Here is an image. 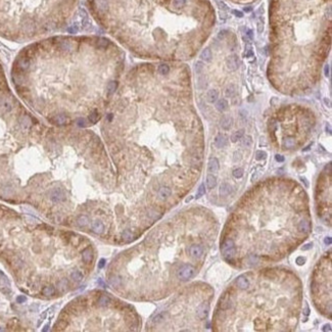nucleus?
Wrapping results in <instances>:
<instances>
[{
	"label": "nucleus",
	"mask_w": 332,
	"mask_h": 332,
	"mask_svg": "<svg viewBox=\"0 0 332 332\" xmlns=\"http://www.w3.org/2000/svg\"><path fill=\"white\" fill-rule=\"evenodd\" d=\"M228 34V31H226V30H223V31H221L219 34H218V38L219 39H224L225 38V36Z\"/></svg>",
	"instance_id": "de8ad7c7"
},
{
	"label": "nucleus",
	"mask_w": 332,
	"mask_h": 332,
	"mask_svg": "<svg viewBox=\"0 0 332 332\" xmlns=\"http://www.w3.org/2000/svg\"><path fill=\"white\" fill-rule=\"evenodd\" d=\"M111 303V299L107 295H100L97 299V305L100 307H107Z\"/></svg>",
	"instance_id": "412c9836"
},
{
	"label": "nucleus",
	"mask_w": 332,
	"mask_h": 332,
	"mask_svg": "<svg viewBox=\"0 0 332 332\" xmlns=\"http://www.w3.org/2000/svg\"><path fill=\"white\" fill-rule=\"evenodd\" d=\"M245 37H246L247 39L249 40V41H251V40H253V30L247 29L246 30V33H245Z\"/></svg>",
	"instance_id": "a18cd8bd"
},
{
	"label": "nucleus",
	"mask_w": 332,
	"mask_h": 332,
	"mask_svg": "<svg viewBox=\"0 0 332 332\" xmlns=\"http://www.w3.org/2000/svg\"><path fill=\"white\" fill-rule=\"evenodd\" d=\"M47 198L54 203H58L61 201H65L67 199V193L65 188L63 187H54L48 192Z\"/></svg>",
	"instance_id": "423d86ee"
},
{
	"label": "nucleus",
	"mask_w": 332,
	"mask_h": 332,
	"mask_svg": "<svg viewBox=\"0 0 332 332\" xmlns=\"http://www.w3.org/2000/svg\"><path fill=\"white\" fill-rule=\"evenodd\" d=\"M68 286H69V281H68L67 279H65V278L59 280V281H57L56 283V288L61 291L65 290V288H67Z\"/></svg>",
	"instance_id": "c756f323"
},
{
	"label": "nucleus",
	"mask_w": 332,
	"mask_h": 332,
	"mask_svg": "<svg viewBox=\"0 0 332 332\" xmlns=\"http://www.w3.org/2000/svg\"><path fill=\"white\" fill-rule=\"evenodd\" d=\"M82 259L85 263H90L93 260V251L91 248H86L85 251L82 253Z\"/></svg>",
	"instance_id": "a211bd4d"
},
{
	"label": "nucleus",
	"mask_w": 332,
	"mask_h": 332,
	"mask_svg": "<svg viewBox=\"0 0 332 332\" xmlns=\"http://www.w3.org/2000/svg\"><path fill=\"white\" fill-rule=\"evenodd\" d=\"M312 247V243H309V244H306V246H303V251H308V249H310Z\"/></svg>",
	"instance_id": "13d9d810"
},
{
	"label": "nucleus",
	"mask_w": 332,
	"mask_h": 332,
	"mask_svg": "<svg viewBox=\"0 0 332 332\" xmlns=\"http://www.w3.org/2000/svg\"><path fill=\"white\" fill-rule=\"evenodd\" d=\"M71 278H72L73 281L77 282V283H80V282L83 280L84 275L80 270H74V271L71 273Z\"/></svg>",
	"instance_id": "b1692460"
},
{
	"label": "nucleus",
	"mask_w": 332,
	"mask_h": 332,
	"mask_svg": "<svg viewBox=\"0 0 332 332\" xmlns=\"http://www.w3.org/2000/svg\"><path fill=\"white\" fill-rule=\"evenodd\" d=\"M324 102L326 103V104H328V106L330 107V100L329 99H327V98H324Z\"/></svg>",
	"instance_id": "e2e57ef3"
},
{
	"label": "nucleus",
	"mask_w": 332,
	"mask_h": 332,
	"mask_svg": "<svg viewBox=\"0 0 332 332\" xmlns=\"http://www.w3.org/2000/svg\"><path fill=\"white\" fill-rule=\"evenodd\" d=\"M209 312H210V306L207 303H200V305L197 307L196 309V314H197V317L199 318V319L203 320V319H207V316H209Z\"/></svg>",
	"instance_id": "1a4fd4ad"
},
{
	"label": "nucleus",
	"mask_w": 332,
	"mask_h": 332,
	"mask_svg": "<svg viewBox=\"0 0 332 332\" xmlns=\"http://www.w3.org/2000/svg\"><path fill=\"white\" fill-rule=\"evenodd\" d=\"M215 2L217 3L218 7H219L220 9H221L222 11H228L229 10V7L226 5L225 2H223L222 0H215Z\"/></svg>",
	"instance_id": "58836bf2"
},
{
	"label": "nucleus",
	"mask_w": 332,
	"mask_h": 332,
	"mask_svg": "<svg viewBox=\"0 0 332 332\" xmlns=\"http://www.w3.org/2000/svg\"><path fill=\"white\" fill-rule=\"evenodd\" d=\"M275 159L278 161V163H282V161H284V157L281 155H275Z\"/></svg>",
	"instance_id": "8fccbe9b"
},
{
	"label": "nucleus",
	"mask_w": 332,
	"mask_h": 332,
	"mask_svg": "<svg viewBox=\"0 0 332 332\" xmlns=\"http://www.w3.org/2000/svg\"><path fill=\"white\" fill-rule=\"evenodd\" d=\"M77 223H78V225H79L80 227H86V226L88 225V223H89V218H88L87 216H85V215H82V216H80V217L78 218Z\"/></svg>",
	"instance_id": "7c9ffc66"
},
{
	"label": "nucleus",
	"mask_w": 332,
	"mask_h": 332,
	"mask_svg": "<svg viewBox=\"0 0 332 332\" xmlns=\"http://www.w3.org/2000/svg\"><path fill=\"white\" fill-rule=\"evenodd\" d=\"M122 67L119 49L106 38L59 35L19 50L10 79L22 100L49 123L85 128L99 121Z\"/></svg>",
	"instance_id": "f257e3e1"
},
{
	"label": "nucleus",
	"mask_w": 332,
	"mask_h": 332,
	"mask_svg": "<svg viewBox=\"0 0 332 332\" xmlns=\"http://www.w3.org/2000/svg\"><path fill=\"white\" fill-rule=\"evenodd\" d=\"M236 93V88L234 85H229L225 89V96L226 97H233Z\"/></svg>",
	"instance_id": "72a5a7b5"
},
{
	"label": "nucleus",
	"mask_w": 332,
	"mask_h": 332,
	"mask_svg": "<svg viewBox=\"0 0 332 332\" xmlns=\"http://www.w3.org/2000/svg\"><path fill=\"white\" fill-rule=\"evenodd\" d=\"M219 191H220V195H222V196H226V195H228L229 193H231L232 188L228 183H222L221 186H220Z\"/></svg>",
	"instance_id": "5701e85b"
},
{
	"label": "nucleus",
	"mask_w": 332,
	"mask_h": 332,
	"mask_svg": "<svg viewBox=\"0 0 332 332\" xmlns=\"http://www.w3.org/2000/svg\"><path fill=\"white\" fill-rule=\"evenodd\" d=\"M263 31H264V23L261 21H259L258 22V32L261 34V33H263Z\"/></svg>",
	"instance_id": "49530a36"
},
{
	"label": "nucleus",
	"mask_w": 332,
	"mask_h": 332,
	"mask_svg": "<svg viewBox=\"0 0 332 332\" xmlns=\"http://www.w3.org/2000/svg\"><path fill=\"white\" fill-rule=\"evenodd\" d=\"M232 13H233V15L237 17H243V13L239 10H232Z\"/></svg>",
	"instance_id": "3c124183"
},
{
	"label": "nucleus",
	"mask_w": 332,
	"mask_h": 332,
	"mask_svg": "<svg viewBox=\"0 0 332 332\" xmlns=\"http://www.w3.org/2000/svg\"><path fill=\"white\" fill-rule=\"evenodd\" d=\"M220 307H221L222 310H229L230 308L232 307V303L230 301V299L228 297H225L221 299V303H220Z\"/></svg>",
	"instance_id": "c85d7f7f"
},
{
	"label": "nucleus",
	"mask_w": 332,
	"mask_h": 332,
	"mask_svg": "<svg viewBox=\"0 0 332 332\" xmlns=\"http://www.w3.org/2000/svg\"><path fill=\"white\" fill-rule=\"evenodd\" d=\"M215 145L218 148H223V147H225L226 145H227V138L224 135H222V134H219L215 139Z\"/></svg>",
	"instance_id": "dca6fc26"
},
{
	"label": "nucleus",
	"mask_w": 332,
	"mask_h": 332,
	"mask_svg": "<svg viewBox=\"0 0 332 332\" xmlns=\"http://www.w3.org/2000/svg\"><path fill=\"white\" fill-rule=\"evenodd\" d=\"M324 242H325L327 245H330V244H331V237H329V236H328V237H326L325 240H324Z\"/></svg>",
	"instance_id": "4d7b16f0"
},
{
	"label": "nucleus",
	"mask_w": 332,
	"mask_h": 332,
	"mask_svg": "<svg viewBox=\"0 0 332 332\" xmlns=\"http://www.w3.org/2000/svg\"><path fill=\"white\" fill-rule=\"evenodd\" d=\"M195 273H196V269L192 265L185 264L177 270V277L181 281H188L189 279L194 277Z\"/></svg>",
	"instance_id": "39448f33"
},
{
	"label": "nucleus",
	"mask_w": 332,
	"mask_h": 332,
	"mask_svg": "<svg viewBox=\"0 0 332 332\" xmlns=\"http://www.w3.org/2000/svg\"><path fill=\"white\" fill-rule=\"evenodd\" d=\"M109 283H111L113 286H120V285L122 284V280L119 276L113 275V276H111V278H109Z\"/></svg>",
	"instance_id": "f704fd0d"
},
{
	"label": "nucleus",
	"mask_w": 332,
	"mask_h": 332,
	"mask_svg": "<svg viewBox=\"0 0 332 332\" xmlns=\"http://www.w3.org/2000/svg\"><path fill=\"white\" fill-rule=\"evenodd\" d=\"M166 317V313H161L159 314V315H157L155 318L152 319V324L153 325H157V324H159L161 322L164 321V319H165Z\"/></svg>",
	"instance_id": "e433bc0d"
},
{
	"label": "nucleus",
	"mask_w": 332,
	"mask_h": 332,
	"mask_svg": "<svg viewBox=\"0 0 332 332\" xmlns=\"http://www.w3.org/2000/svg\"><path fill=\"white\" fill-rule=\"evenodd\" d=\"M305 258H303V257H299L297 259V264L299 266H301V265H303V264H305Z\"/></svg>",
	"instance_id": "09e8293b"
},
{
	"label": "nucleus",
	"mask_w": 332,
	"mask_h": 332,
	"mask_svg": "<svg viewBox=\"0 0 332 332\" xmlns=\"http://www.w3.org/2000/svg\"><path fill=\"white\" fill-rule=\"evenodd\" d=\"M189 253H190L191 257L194 258V259H199V258H201L203 255V246L197 245V244L191 245V246L189 247Z\"/></svg>",
	"instance_id": "9b49d317"
},
{
	"label": "nucleus",
	"mask_w": 332,
	"mask_h": 332,
	"mask_svg": "<svg viewBox=\"0 0 332 332\" xmlns=\"http://www.w3.org/2000/svg\"><path fill=\"white\" fill-rule=\"evenodd\" d=\"M122 237H123L124 240L127 241V242H130V241L133 240V234H132L129 230H125V231L123 232V234H122Z\"/></svg>",
	"instance_id": "4c0bfd02"
},
{
	"label": "nucleus",
	"mask_w": 332,
	"mask_h": 332,
	"mask_svg": "<svg viewBox=\"0 0 332 332\" xmlns=\"http://www.w3.org/2000/svg\"><path fill=\"white\" fill-rule=\"evenodd\" d=\"M96 22L136 53L177 56L190 0H86Z\"/></svg>",
	"instance_id": "7ed1b4c3"
},
{
	"label": "nucleus",
	"mask_w": 332,
	"mask_h": 332,
	"mask_svg": "<svg viewBox=\"0 0 332 332\" xmlns=\"http://www.w3.org/2000/svg\"><path fill=\"white\" fill-rule=\"evenodd\" d=\"M303 314H305L306 316H308L310 314V308H309V305H308L307 303H305V310H303Z\"/></svg>",
	"instance_id": "603ef678"
},
{
	"label": "nucleus",
	"mask_w": 332,
	"mask_h": 332,
	"mask_svg": "<svg viewBox=\"0 0 332 332\" xmlns=\"http://www.w3.org/2000/svg\"><path fill=\"white\" fill-rule=\"evenodd\" d=\"M209 85V81H207L205 76H198L196 80V86L198 89H205Z\"/></svg>",
	"instance_id": "aec40b11"
},
{
	"label": "nucleus",
	"mask_w": 332,
	"mask_h": 332,
	"mask_svg": "<svg viewBox=\"0 0 332 332\" xmlns=\"http://www.w3.org/2000/svg\"><path fill=\"white\" fill-rule=\"evenodd\" d=\"M91 228H92V230H93L94 233L98 234V235H101V234L104 232V229H105L104 224H103L101 221H99V220H95V221L92 222Z\"/></svg>",
	"instance_id": "f8f14e48"
},
{
	"label": "nucleus",
	"mask_w": 332,
	"mask_h": 332,
	"mask_svg": "<svg viewBox=\"0 0 332 332\" xmlns=\"http://www.w3.org/2000/svg\"><path fill=\"white\" fill-rule=\"evenodd\" d=\"M232 126V118L230 116H224L221 119V127L224 130H229Z\"/></svg>",
	"instance_id": "f3484780"
},
{
	"label": "nucleus",
	"mask_w": 332,
	"mask_h": 332,
	"mask_svg": "<svg viewBox=\"0 0 332 332\" xmlns=\"http://www.w3.org/2000/svg\"><path fill=\"white\" fill-rule=\"evenodd\" d=\"M212 57H213V53H212V50L210 48H205L203 50V52H201L200 54V58L203 59V61H205V63H209V61H211Z\"/></svg>",
	"instance_id": "393cba45"
},
{
	"label": "nucleus",
	"mask_w": 332,
	"mask_h": 332,
	"mask_svg": "<svg viewBox=\"0 0 332 332\" xmlns=\"http://www.w3.org/2000/svg\"><path fill=\"white\" fill-rule=\"evenodd\" d=\"M324 74H325L326 77H329V65H325V68H324Z\"/></svg>",
	"instance_id": "5fc2aeb1"
},
{
	"label": "nucleus",
	"mask_w": 332,
	"mask_h": 332,
	"mask_svg": "<svg viewBox=\"0 0 332 332\" xmlns=\"http://www.w3.org/2000/svg\"><path fill=\"white\" fill-rule=\"evenodd\" d=\"M222 253L225 257V259L231 260L233 255H235L236 249H235V243L232 239H226L223 243H222Z\"/></svg>",
	"instance_id": "0eeeda50"
},
{
	"label": "nucleus",
	"mask_w": 332,
	"mask_h": 332,
	"mask_svg": "<svg viewBox=\"0 0 332 332\" xmlns=\"http://www.w3.org/2000/svg\"><path fill=\"white\" fill-rule=\"evenodd\" d=\"M203 70H205V65H203V63H201V61H196V63H194V71L197 75H200L203 72Z\"/></svg>",
	"instance_id": "c9c22d12"
},
{
	"label": "nucleus",
	"mask_w": 332,
	"mask_h": 332,
	"mask_svg": "<svg viewBox=\"0 0 332 332\" xmlns=\"http://www.w3.org/2000/svg\"><path fill=\"white\" fill-rule=\"evenodd\" d=\"M226 67L230 71H236L239 68V58L236 54L230 55L226 61Z\"/></svg>",
	"instance_id": "9d476101"
},
{
	"label": "nucleus",
	"mask_w": 332,
	"mask_h": 332,
	"mask_svg": "<svg viewBox=\"0 0 332 332\" xmlns=\"http://www.w3.org/2000/svg\"><path fill=\"white\" fill-rule=\"evenodd\" d=\"M251 9H253L251 7H244V11H245V13H251Z\"/></svg>",
	"instance_id": "680f3d73"
},
{
	"label": "nucleus",
	"mask_w": 332,
	"mask_h": 332,
	"mask_svg": "<svg viewBox=\"0 0 332 332\" xmlns=\"http://www.w3.org/2000/svg\"><path fill=\"white\" fill-rule=\"evenodd\" d=\"M55 292V288L52 286V285H46L43 288L41 289V294L43 297H52Z\"/></svg>",
	"instance_id": "6ab92c4d"
},
{
	"label": "nucleus",
	"mask_w": 332,
	"mask_h": 332,
	"mask_svg": "<svg viewBox=\"0 0 332 332\" xmlns=\"http://www.w3.org/2000/svg\"><path fill=\"white\" fill-rule=\"evenodd\" d=\"M283 145L285 148L291 149L295 146V140L293 137H286L283 141Z\"/></svg>",
	"instance_id": "cd10ccee"
},
{
	"label": "nucleus",
	"mask_w": 332,
	"mask_h": 332,
	"mask_svg": "<svg viewBox=\"0 0 332 332\" xmlns=\"http://www.w3.org/2000/svg\"><path fill=\"white\" fill-rule=\"evenodd\" d=\"M26 297H17V301H19V303H22V301H26Z\"/></svg>",
	"instance_id": "052dcab7"
},
{
	"label": "nucleus",
	"mask_w": 332,
	"mask_h": 332,
	"mask_svg": "<svg viewBox=\"0 0 332 332\" xmlns=\"http://www.w3.org/2000/svg\"><path fill=\"white\" fill-rule=\"evenodd\" d=\"M207 188H210V189H213V188H215L216 185H217V178H216L214 175H212V174L207 175Z\"/></svg>",
	"instance_id": "bb28decb"
},
{
	"label": "nucleus",
	"mask_w": 332,
	"mask_h": 332,
	"mask_svg": "<svg viewBox=\"0 0 332 332\" xmlns=\"http://www.w3.org/2000/svg\"><path fill=\"white\" fill-rule=\"evenodd\" d=\"M104 265H105V260L104 259H101L100 261H99V263H98V268H99V269H102V268L104 267Z\"/></svg>",
	"instance_id": "864d4df0"
},
{
	"label": "nucleus",
	"mask_w": 332,
	"mask_h": 332,
	"mask_svg": "<svg viewBox=\"0 0 332 332\" xmlns=\"http://www.w3.org/2000/svg\"><path fill=\"white\" fill-rule=\"evenodd\" d=\"M71 242L75 245H79L80 243V236L75 235L74 237H71Z\"/></svg>",
	"instance_id": "c03bdc74"
},
{
	"label": "nucleus",
	"mask_w": 332,
	"mask_h": 332,
	"mask_svg": "<svg viewBox=\"0 0 332 332\" xmlns=\"http://www.w3.org/2000/svg\"><path fill=\"white\" fill-rule=\"evenodd\" d=\"M297 229L299 232H303V233H309L310 230H311L310 222L308 220H301L297 224Z\"/></svg>",
	"instance_id": "4468645a"
},
{
	"label": "nucleus",
	"mask_w": 332,
	"mask_h": 332,
	"mask_svg": "<svg viewBox=\"0 0 332 332\" xmlns=\"http://www.w3.org/2000/svg\"><path fill=\"white\" fill-rule=\"evenodd\" d=\"M216 109L219 111H224L228 109V101L226 99H219L216 103Z\"/></svg>",
	"instance_id": "a878e982"
},
{
	"label": "nucleus",
	"mask_w": 332,
	"mask_h": 332,
	"mask_svg": "<svg viewBox=\"0 0 332 332\" xmlns=\"http://www.w3.org/2000/svg\"><path fill=\"white\" fill-rule=\"evenodd\" d=\"M241 159H242V155H241V153L239 152V151L234 152V155H233V161H239Z\"/></svg>",
	"instance_id": "37998d69"
},
{
	"label": "nucleus",
	"mask_w": 332,
	"mask_h": 332,
	"mask_svg": "<svg viewBox=\"0 0 332 332\" xmlns=\"http://www.w3.org/2000/svg\"><path fill=\"white\" fill-rule=\"evenodd\" d=\"M207 101L211 103H214L218 100V97H219V93L216 89H211L209 92H207Z\"/></svg>",
	"instance_id": "4be33fe9"
},
{
	"label": "nucleus",
	"mask_w": 332,
	"mask_h": 332,
	"mask_svg": "<svg viewBox=\"0 0 332 332\" xmlns=\"http://www.w3.org/2000/svg\"><path fill=\"white\" fill-rule=\"evenodd\" d=\"M236 284H237V287H238L239 289H241V290H245V289H247L249 287L248 279H247L246 277H244V276L239 277L238 279H237Z\"/></svg>",
	"instance_id": "2eb2a0df"
},
{
	"label": "nucleus",
	"mask_w": 332,
	"mask_h": 332,
	"mask_svg": "<svg viewBox=\"0 0 332 332\" xmlns=\"http://www.w3.org/2000/svg\"><path fill=\"white\" fill-rule=\"evenodd\" d=\"M331 326H330V324H328V325H325L324 326V328H323V330L324 331H326V330H328V331H331Z\"/></svg>",
	"instance_id": "bf43d9fd"
},
{
	"label": "nucleus",
	"mask_w": 332,
	"mask_h": 332,
	"mask_svg": "<svg viewBox=\"0 0 332 332\" xmlns=\"http://www.w3.org/2000/svg\"><path fill=\"white\" fill-rule=\"evenodd\" d=\"M233 176L235 178H237V179H239V178H241L243 176V169L242 168H237V169H235L233 171Z\"/></svg>",
	"instance_id": "ea45409f"
},
{
	"label": "nucleus",
	"mask_w": 332,
	"mask_h": 332,
	"mask_svg": "<svg viewBox=\"0 0 332 332\" xmlns=\"http://www.w3.org/2000/svg\"><path fill=\"white\" fill-rule=\"evenodd\" d=\"M219 168H220V165H219L218 159L212 157L209 161V164H207V170H209V172H211V173H217V172L219 171Z\"/></svg>",
	"instance_id": "ddd939ff"
},
{
	"label": "nucleus",
	"mask_w": 332,
	"mask_h": 332,
	"mask_svg": "<svg viewBox=\"0 0 332 332\" xmlns=\"http://www.w3.org/2000/svg\"><path fill=\"white\" fill-rule=\"evenodd\" d=\"M266 157H267V153H266L265 151H263V150H259V151H257V155H255V159H257L258 161H263V159H265Z\"/></svg>",
	"instance_id": "a19ab883"
},
{
	"label": "nucleus",
	"mask_w": 332,
	"mask_h": 332,
	"mask_svg": "<svg viewBox=\"0 0 332 332\" xmlns=\"http://www.w3.org/2000/svg\"><path fill=\"white\" fill-rule=\"evenodd\" d=\"M80 0H0V37L26 43L70 25Z\"/></svg>",
	"instance_id": "20e7f679"
},
{
	"label": "nucleus",
	"mask_w": 332,
	"mask_h": 332,
	"mask_svg": "<svg viewBox=\"0 0 332 332\" xmlns=\"http://www.w3.org/2000/svg\"><path fill=\"white\" fill-rule=\"evenodd\" d=\"M220 17H221V19H227V13H226V11H222L221 10V13H220Z\"/></svg>",
	"instance_id": "6e6d98bb"
},
{
	"label": "nucleus",
	"mask_w": 332,
	"mask_h": 332,
	"mask_svg": "<svg viewBox=\"0 0 332 332\" xmlns=\"http://www.w3.org/2000/svg\"><path fill=\"white\" fill-rule=\"evenodd\" d=\"M243 135H244V131H243V130H238V131H236L235 133L232 134L231 141L232 142H237L238 140H240L241 138L243 137Z\"/></svg>",
	"instance_id": "2f4dec72"
},
{
	"label": "nucleus",
	"mask_w": 332,
	"mask_h": 332,
	"mask_svg": "<svg viewBox=\"0 0 332 332\" xmlns=\"http://www.w3.org/2000/svg\"><path fill=\"white\" fill-rule=\"evenodd\" d=\"M103 169L96 136L42 124L15 97L0 59V198L38 205L61 180Z\"/></svg>",
	"instance_id": "f03ea898"
},
{
	"label": "nucleus",
	"mask_w": 332,
	"mask_h": 332,
	"mask_svg": "<svg viewBox=\"0 0 332 332\" xmlns=\"http://www.w3.org/2000/svg\"><path fill=\"white\" fill-rule=\"evenodd\" d=\"M241 139H242V141H241V144H242L244 147H246V148H249V147L253 145V139H251V136H248V135L244 136V135H243V137L241 138Z\"/></svg>",
	"instance_id": "473e14b6"
},
{
	"label": "nucleus",
	"mask_w": 332,
	"mask_h": 332,
	"mask_svg": "<svg viewBox=\"0 0 332 332\" xmlns=\"http://www.w3.org/2000/svg\"><path fill=\"white\" fill-rule=\"evenodd\" d=\"M172 195V189L170 186L163 185L157 190V198L161 201H166Z\"/></svg>",
	"instance_id": "6e6552de"
},
{
	"label": "nucleus",
	"mask_w": 332,
	"mask_h": 332,
	"mask_svg": "<svg viewBox=\"0 0 332 332\" xmlns=\"http://www.w3.org/2000/svg\"><path fill=\"white\" fill-rule=\"evenodd\" d=\"M205 185L203 184H201L200 186H199L198 190H197V193H196V198H199V197H201L203 195H205Z\"/></svg>",
	"instance_id": "79ce46f5"
}]
</instances>
